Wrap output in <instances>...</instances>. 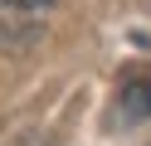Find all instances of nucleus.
Listing matches in <instances>:
<instances>
[{
	"label": "nucleus",
	"instance_id": "obj_1",
	"mask_svg": "<svg viewBox=\"0 0 151 146\" xmlns=\"http://www.w3.org/2000/svg\"><path fill=\"white\" fill-rule=\"evenodd\" d=\"M151 117V78H132V83H122L117 93V122L122 127H137Z\"/></svg>",
	"mask_w": 151,
	"mask_h": 146
}]
</instances>
